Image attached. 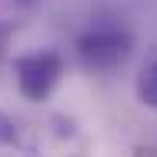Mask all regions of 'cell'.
Segmentation results:
<instances>
[{"label": "cell", "instance_id": "6da1fadb", "mask_svg": "<svg viewBox=\"0 0 157 157\" xmlns=\"http://www.w3.org/2000/svg\"><path fill=\"white\" fill-rule=\"evenodd\" d=\"M0 157H90V137L54 110H0Z\"/></svg>", "mask_w": 157, "mask_h": 157}, {"label": "cell", "instance_id": "7a4b0ae2", "mask_svg": "<svg viewBox=\"0 0 157 157\" xmlns=\"http://www.w3.org/2000/svg\"><path fill=\"white\" fill-rule=\"evenodd\" d=\"M74 50H77V60L84 70L107 74V70H117L121 63H127L130 50H134V33L121 20H97L77 37Z\"/></svg>", "mask_w": 157, "mask_h": 157}, {"label": "cell", "instance_id": "3957f363", "mask_svg": "<svg viewBox=\"0 0 157 157\" xmlns=\"http://www.w3.org/2000/svg\"><path fill=\"white\" fill-rule=\"evenodd\" d=\"M13 77H17V87L24 100L30 104H44L47 97L57 90L63 77V54L60 50H30V54H20L13 60Z\"/></svg>", "mask_w": 157, "mask_h": 157}, {"label": "cell", "instance_id": "277c9868", "mask_svg": "<svg viewBox=\"0 0 157 157\" xmlns=\"http://www.w3.org/2000/svg\"><path fill=\"white\" fill-rule=\"evenodd\" d=\"M137 97L144 107H154L157 110V60L151 67H144V74L137 77Z\"/></svg>", "mask_w": 157, "mask_h": 157}, {"label": "cell", "instance_id": "5b68a950", "mask_svg": "<svg viewBox=\"0 0 157 157\" xmlns=\"http://www.w3.org/2000/svg\"><path fill=\"white\" fill-rule=\"evenodd\" d=\"M10 37H13V24L0 20V63L7 60V50H10Z\"/></svg>", "mask_w": 157, "mask_h": 157}, {"label": "cell", "instance_id": "8992f818", "mask_svg": "<svg viewBox=\"0 0 157 157\" xmlns=\"http://www.w3.org/2000/svg\"><path fill=\"white\" fill-rule=\"evenodd\" d=\"M20 3H30V0H20Z\"/></svg>", "mask_w": 157, "mask_h": 157}]
</instances>
